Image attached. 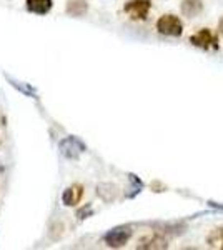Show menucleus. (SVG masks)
<instances>
[{
    "instance_id": "nucleus-1",
    "label": "nucleus",
    "mask_w": 223,
    "mask_h": 250,
    "mask_svg": "<svg viewBox=\"0 0 223 250\" xmlns=\"http://www.w3.org/2000/svg\"><path fill=\"white\" fill-rule=\"evenodd\" d=\"M132 235H133V230L130 225H119V227H113L105 233L102 237V240H103V244L110 249H122L128 244Z\"/></svg>"
},
{
    "instance_id": "nucleus-2",
    "label": "nucleus",
    "mask_w": 223,
    "mask_h": 250,
    "mask_svg": "<svg viewBox=\"0 0 223 250\" xmlns=\"http://www.w3.org/2000/svg\"><path fill=\"white\" fill-rule=\"evenodd\" d=\"M158 34L167 37H180L183 34V22L173 14H165L157 20Z\"/></svg>"
},
{
    "instance_id": "nucleus-3",
    "label": "nucleus",
    "mask_w": 223,
    "mask_h": 250,
    "mask_svg": "<svg viewBox=\"0 0 223 250\" xmlns=\"http://www.w3.org/2000/svg\"><path fill=\"white\" fill-rule=\"evenodd\" d=\"M59 150H60V154L65 157V159L77 160L85 150H87V145H85L82 140L79 139V137L68 135V137H65V139L60 140Z\"/></svg>"
},
{
    "instance_id": "nucleus-4",
    "label": "nucleus",
    "mask_w": 223,
    "mask_h": 250,
    "mask_svg": "<svg viewBox=\"0 0 223 250\" xmlns=\"http://www.w3.org/2000/svg\"><path fill=\"white\" fill-rule=\"evenodd\" d=\"M190 43H192L193 47L202 48V50L220 48V43H218V35H215L210 29H200L197 34L190 35Z\"/></svg>"
},
{
    "instance_id": "nucleus-5",
    "label": "nucleus",
    "mask_w": 223,
    "mask_h": 250,
    "mask_svg": "<svg viewBox=\"0 0 223 250\" xmlns=\"http://www.w3.org/2000/svg\"><path fill=\"white\" fill-rule=\"evenodd\" d=\"M150 10H152L150 0H128L123 5V12L132 20H147Z\"/></svg>"
},
{
    "instance_id": "nucleus-6",
    "label": "nucleus",
    "mask_w": 223,
    "mask_h": 250,
    "mask_svg": "<svg viewBox=\"0 0 223 250\" xmlns=\"http://www.w3.org/2000/svg\"><path fill=\"white\" fill-rule=\"evenodd\" d=\"M137 249L139 250H163L168 249V240L165 239L163 233L155 232L153 235H145L142 237L137 244Z\"/></svg>"
},
{
    "instance_id": "nucleus-7",
    "label": "nucleus",
    "mask_w": 223,
    "mask_h": 250,
    "mask_svg": "<svg viewBox=\"0 0 223 250\" xmlns=\"http://www.w3.org/2000/svg\"><path fill=\"white\" fill-rule=\"evenodd\" d=\"M82 199H83V185L80 184L70 185L62 193V204L65 207H77Z\"/></svg>"
},
{
    "instance_id": "nucleus-8",
    "label": "nucleus",
    "mask_w": 223,
    "mask_h": 250,
    "mask_svg": "<svg viewBox=\"0 0 223 250\" xmlns=\"http://www.w3.org/2000/svg\"><path fill=\"white\" fill-rule=\"evenodd\" d=\"M180 12L183 17L195 19L203 12V0H182Z\"/></svg>"
},
{
    "instance_id": "nucleus-9",
    "label": "nucleus",
    "mask_w": 223,
    "mask_h": 250,
    "mask_svg": "<svg viewBox=\"0 0 223 250\" xmlns=\"http://www.w3.org/2000/svg\"><path fill=\"white\" fill-rule=\"evenodd\" d=\"M25 9L35 15H47L54 9V0H25Z\"/></svg>"
},
{
    "instance_id": "nucleus-10",
    "label": "nucleus",
    "mask_w": 223,
    "mask_h": 250,
    "mask_svg": "<svg viewBox=\"0 0 223 250\" xmlns=\"http://www.w3.org/2000/svg\"><path fill=\"white\" fill-rule=\"evenodd\" d=\"M97 195L103 200V202H113L119 197V187L115 184L110 182H103L97 185Z\"/></svg>"
},
{
    "instance_id": "nucleus-11",
    "label": "nucleus",
    "mask_w": 223,
    "mask_h": 250,
    "mask_svg": "<svg viewBox=\"0 0 223 250\" xmlns=\"http://www.w3.org/2000/svg\"><path fill=\"white\" fill-rule=\"evenodd\" d=\"M65 12H67V15L75 17V19L83 17L88 12V2L87 0H68L65 5Z\"/></svg>"
},
{
    "instance_id": "nucleus-12",
    "label": "nucleus",
    "mask_w": 223,
    "mask_h": 250,
    "mask_svg": "<svg viewBox=\"0 0 223 250\" xmlns=\"http://www.w3.org/2000/svg\"><path fill=\"white\" fill-rule=\"evenodd\" d=\"M153 227L157 229V232L160 233H168V235H182L186 230V225L180 224H153Z\"/></svg>"
},
{
    "instance_id": "nucleus-13",
    "label": "nucleus",
    "mask_w": 223,
    "mask_h": 250,
    "mask_svg": "<svg viewBox=\"0 0 223 250\" xmlns=\"http://www.w3.org/2000/svg\"><path fill=\"white\" fill-rule=\"evenodd\" d=\"M206 244H208L212 249L223 250V227L213 229V230L206 235Z\"/></svg>"
},
{
    "instance_id": "nucleus-14",
    "label": "nucleus",
    "mask_w": 223,
    "mask_h": 250,
    "mask_svg": "<svg viewBox=\"0 0 223 250\" xmlns=\"http://www.w3.org/2000/svg\"><path fill=\"white\" fill-rule=\"evenodd\" d=\"M7 80H9V82H10V85H12V87H15V88H17V90H20L23 95H27V97H34V99H37V90H35V88L32 87L30 83L19 82V80H15V79H10L9 75H7Z\"/></svg>"
},
{
    "instance_id": "nucleus-15",
    "label": "nucleus",
    "mask_w": 223,
    "mask_h": 250,
    "mask_svg": "<svg viewBox=\"0 0 223 250\" xmlns=\"http://www.w3.org/2000/svg\"><path fill=\"white\" fill-rule=\"evenodd\" d=\"M92 215H93V208H92L90 204H85L83 207H80L79 210H77V219H79L80 222L88 219V217H92Z\"/></svg>"
},
{
    "instance_id": "nucleus-16",
    "label": "nucleus",
    "mask_w": 223,
    "mask_h": 250,
    "mask_svg": "<svg viewBox=\"0 0 223 250\" xmlns=\"http://www.w3.org/2000/svg\"><path fill=\"white\" fill-rule=\"evenodd\" d=\"M218 32L223 35V17L220 19V22H218Z\"/></svg>"
}]
</instances>
